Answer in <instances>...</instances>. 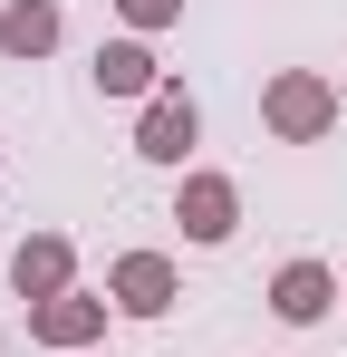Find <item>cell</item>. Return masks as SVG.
<instances>
[{"label": "cell", "mask_w": 347, "mask_h": 357, "mask_svg": "<svg viewBox=\"0 0 347 357\" xmlns=\"http://www.w3.org/2000/svg\"><path fill=\"white\" fill-rule=\"evenodd\" d=\"M261 126H270L280 145H328V135H338V87H328L318 68H280V77L261 87Z\"/></svg>", "instance_id": "1"}, {"label": "cell", "mask_w": 347, "mask_h": 357, "mask_svg": "<svg viewBox=\"0 0 347 357\" xmlns=\"http://www.w3.org/2000/svg\"><path fill=\"white\" fill-rule=\"evenodd\" d=\"M193 145H203V107H193V97H183V87L164 77V87H155V97L135 107V155L183 174V165H193Z\"/></svg>", "instance_id": "2"}, {"label": "cell", "mask_w": 347, "mask_h": 357, "mask_svg": "<svg viewBox=\"0 0 347 357\" xmlns=\"http://www.w3.org/2000/svg\"><path fill=\"white\" fill-rule=\"evenodd\" d=\"M107 309H116V299L87 290V280H77V290H58V299H39V309H29V348H49V357H87L97 338H107Z\"/></svg>", "instance_id": "3"}, {"label": "cell", "mask_w": 347, "mask_h": 357, "mask_svg": "<svg viewBox=\"0 0 347 357\" xmlns=\"http://www.w3.org/2000/svg\"><path fill=\"white\" fill-rule=\"evenodd\" d=\"M174 222H183V241H193V251H222V241L241 232V183L193 165V174L174 183Z\"/></svg>", "instance_id": "4"}, {"label": "cell", "mask_w": 347, "mask_h": 357, "mask_svg": "<svg viewBox=\"0 0 347 357\" xmlns=\"http://www.w3.org/2000/svg\"><path fill=\"white\" fill-rule=\"evenodd\" d=\"M107 299L125 309V319H164L174 299H183L174 251H116V261H107Z\"/></svg>", "instance_id": "5"}, {"label": "cell", "mask_w": 347, "mask_h": 357, "mask_svg": "<svg viewBox=\"0 0 347 357\" xmlns=\"http://www.w3.org/2000/svg\"><path fill=\"white\" fill-rule=\"evenodd\" d=\"M338 299H347V290H338V271H328V261H309V251L270 271V319H280V328H318Z\"/></svg>", "instance_id": "6"}, {"label": "cell", "mask_w": 347, "mask_h": 357, "mask_svg": "<svg viewBox=\"0 0 347 357\" xmlns=\"http://www.w3.org/2000/svg\"><path fill=\"white\" fill-rule=\"evenodd\" d=\"M58 290H77V241L68 232H29L20 251H10V299H58Z\"/></svg>", "instance_id": "7"}, {"label": "cell", "mask_w": 347, "mask_h": 357, "mask_svg": "<svg viewBox=\"0 0 347 357\" xmlns=\"http://www.w3.org/2000/svg\"><path fill=\"white\" fill-rule=\"evenodd\" d=\"M58 39H68V10H58V0H10V10H0V59L39 68Z\"/></svg>", "instance_id": "8"}, {"label": "cell", "mask_w": 347, "mask_h": 357, "mask_svg": "<svg viewBox=\"0 0 347 357\" xmlns=\"http://www.w3.org/2000/svg\"><path fill=\"white\" fill-rule=\"evenodd\" d=\"M87 77H97V97H135V107L164 87V68H155V49H145V39H107Z\"/></svg>", "instance_id": "9"}, {"label": "cell", "mask_w": 347, "mask_h": 357, "mask_svg": "<svg viewBox=\"0 0 347 357\" xmlns=\"http://www.w3.org/2000/svg\"><path fill=\"white\" fill-rule=\"evenodd\" d=\"M116 20H125V39H155L183 20V0H116Z\"/></svg>", "instance_id": "10"}, {"label": "cell", "mask_w": 347, "mask_h": 357, "mask_svg": "<svg viewBox=\"0 0 347 357\" xmlns=\"http://www.w3.org/2000/svg\"><path fill=\"white\" fill-rule=\"evenodd\" d=\"M0 357H10V328H0Z\"/></svg>", "instance_id": "11"}, {"label": "cell", "mask_w": 347, "mask_h": 357, "mask_svg": "<svg viewBox=\"0 0 347 357\" xmlns=\"http://www.w3.org/2000/svg\"><path fill=\"white\" fill-rule=\"evenodd\" d=\"M87 357H97V348H87Z\"/></svg>", "instance_id": "12"}]
</instances>
